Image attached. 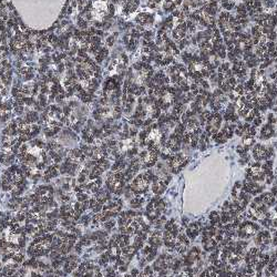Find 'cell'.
Wrapping results in <instances>:
<instances>
[{"instance_id":"cell-36","label":"cell","mask_w":277,"mask_h":277,"mask_svg":"<svg viewBox=\"0 0 277 277\" xmlns=\"http://www.w3.org/2000/svg\"><path fill=\"white\" fill-rule=\"evenodd\" d=\"M142 64H143V62H141V61H139V62L134 63V64H133V68L135 69V70H142Z\"/></svg>"},{"instance_id":"cell-45","label":"cell","mask_w":277,"mask_h":277,"mask_svg":"<svg viewBox=\"0 0 277 277\" xmlns=\"http://www.w3.org/2000/svg\"><path fill=\"white\" fill-rule=\"evenodd\" d=\"M186 277H195V276H194V274H189V275H187Z\"/></svg>"},{"instance_id":"cell-9","label":"cell","mask_w":277,"mask_h":277,"mask_svg":"<svg viewBox=\"0 0 277 277\" xmlns=\"http://www.w3.org/2000/svg\"><path fill=\"white\" fill-rule=\"evenodd\" d=\"M260 249L256 248V247H254V248H251L247 252V254H246L245 256V262H246V265H247V267H251V268H254L255 267V264H256L257 262V257H258V255H260Z\"/></svg>"},{"instance_id":"cell-1","label":"cell","mask_w":277,"mask_h":277,"mask_svg":"<svg viewBox=\"0 0 277 277\" xmlns=\"http://www.w3.org/2000/svg\"><path fill=\"white\" fill-rule=\"evenodd\" d=\"M267 214V206L265 204H257L252 203L249 206V210L247 212L246 216L248 218H252L253 221H257V220H263Z\"/></svg>"},{"instance_id":"cell-4","label":"cell","mask_w":277,"mask_h":277,"mask_svg":"<svg viewBox=\"0 0 277 277\" xmlns=\"http://www.w3.org/2000/svg\"><path fill=\"white\" fill-rule=\"evenodd\" d=\"M265 179V173L262 170V165L256 162L251 165V168L246 170V180L249 181H262Z\"/></svg>"},{"instance_id":"cell-38","label":"cell","mask_w":277,"mask_h":277,"mask_svg":"<svg viewBox=\"0 0 277 277\" xmlns=\"http://www.w3.org/2000/svg\"><path fill=\"white\" fill-rule=\"evenodd\" d=\"M64 67H66V66H64L63 63H59V64H58V73H62L63 71H64Z\"/></svg>"},{"instance_id":"cell-5","label":"cell","mask_w":277,"mask_h":277,"mask_svg":"<svg viewBox=\"0 0 277 277\" xmlns=\"http://www.w3.org/2000/svg\"><path fill=\"white\" fill-rule=\"evenodd\" d=\"M187 162H189V160H187L185 155L180 153V154H175L171 156V159L168 160V166H170L173 173H179L187 164Z\"/></svg>"},{"instance_id":"cell-24","label":"cell","mask_w":277,"mask_h":277,"mask_svg":"<svg viewBox=\"0 0 277 277\" xmlns=\"http://www.w3.org/2000/svg\"><path fill=\"white\" fill-rule=\"evenodd\" d=\"M241 191H242V184H241V182H236L235 185H234V187H233V191H232V195H233V197L236 199V197L239 196V194L241 193Z\"/></svg>"},{"instance_id":"cell-41","label":"cell","mask_w":277,"mask_h":277,"mask_svg":"<svg viewBox=\"0 0 277 277\" xmlns=\"http://www.w3.org/2000/svg\"><path fill=\"white\" fill-rule=\"evenodd\" d=\"M276 37H277V35L275 33V32H273V31L270 32V33H268V35H267V38L270 39V40H274V39L276 38Z\"/></svg>"},{"instance_id":"cell-30","label":"cell","mask_w":277,"mask_h":277,"mask_svg":"<svg viewBox=\"0 0 277 277\" xmlns=\"http://www.w3.org/2000/svg\"><path fill=\"white\" fill-rule=\"evenodd\" d=\"M192 53H189V52H184L182 54V58H183V61L185 63H192Z\"/></svg>"},{"instance_id":"cell-17","label":"cell","mask_w":277,"mask_h":277,"mask_svg":"<svg viewBox=\"0 0 277 277\" xmlns=\"http://www.w3.org/2000/svg\"><path fill=\"white\" fill-rule=\"evenodd\" d=\"M274 129L273 126H272V124H266V125L263 126V129H262V132H260V137L262 139H269L270 137H273L274 135Z\"/></svg>"},{"instance_id":"cell-34","label":"cell","mask_w":277,"mask_h":277,"mask_svg":"<svg viewBox=\"0 0 277 277\" xmlns=\"http://www.w3.org/2000/svg\"><path fill=\"white\" fill-rule=\"evenodd\" d=\"M253 123H254V126H258L262 124V119H260V116H257V118H255V119L253 120Z\"/></svg>"},{"instance_id":"cell-15","label":"cell","mask_w":277,"mask_h":277,"mask_svg":"<svg viewBox=\"0 0 277 277\" xmlns=\"http://www.w3.org/2000/svg\"><path fill=\"white\" fill-rule=\"evenodd\" d=\"M216 232H217V228H216V226H214V225H207L206 227H204L203 229H202V234H203V239H212V237H214L215 234H216Z\"/></svg>"},{"instance_id":"cell-48","label":"cell","mask_w":277,"mask_h":277,"mask_svg":"<svg viewBox=\"0 0 277 277\" xmlns=\"http://www.w3.org/2000/svg\"><path fill=\"white\" fill-rule=\"evenodd\" d=\"M276 184H277V175H276Z\"/></svg>"},{"instance_id":"cell-46","label":"cell","mask_w":277,"mask_h":277,"mask_svg":"<svg viewBox=\"0 0 277 277\" xmlns=\"http://www.w3.org/2000/svg\"><path fill=\"white\" fill-rule=\"evenodd\" d=\"M275 51L277 52V45H275Z\"/></svg>"},{"instance_id":"cell-21","label":"cell","mask_w":277,"mask_h":277,"mask_svg":"<svg viewBox=\"0 0 277 277\" xmlns=\"http://www.w3.org/2000/svg\"><path fill=\"white\" fill-rule=\"evenodd\" d=\"M210 221L212 225L218 226V225L221 224V215L218 214L217 212H212L210 214Z\"/></svg>"},{"instance_id":"cell-47","label":"cell","mask_w":277,"mask_h":277,"mask_svg":"<svg viewBox=\"0 0 277 277\" xmlns=\"http://www.w3.org/2000/svg\"><path fill=\"white\" fill-rule=\"evenodd\" d=\"M275 211H276V213H277V206H276V207H275Z\"/></svg>"},{"instance_id":"cell-7","label":"cell","mask_w":277,"mask_h":277,"mask_svg":"<svg viewBox=\"0 0 277 277\" xmlns=\"http://www.w3.org/2000/svg\"><path fill=\"white\" fill-rule=\"evenodd\" d=\"M189 239L186 236V234H184V233H181L180 235H177L176 241H175V246H174V248L176 249V252H179V253L185 252L186 248H187V246H189Z\"/></svg>"},{"instance_id":"cell-10","label":"cell","mask_w":277,"mask_h":277,"mask_svg":"<svg viewBox=\"0 0 277 277\" xmlns=\"http://www.w3.org/2000/svg\"><path fill=\"white\" fill-rule=\"evenodd\" d=\"M255 242L260 246V248H265L270 242V234L268 232H260L255 239Z\"/></svg>"},{"instance_id":"cell-13","label":"cell","mask_w":277,"mask_h":277,"mask_svg":"<svg viewBox=\"0 0 277 277\" xmlns=\"http://www.w3.org/2000/svg\"><path fill=\"white\" fill-rule=\"evenodd\" d=\"M269 262V256L267 254H264V253H260V255L257 257V262L255 264V268H256L258 272L262 270L265 266H267V264Z\"/></svg>"},{"instance_id":"cell-27","label":"cell","mask_w":277,"mask_h":277,"mask_svg":"<svg viewBox=\"0 0 277 277\" xmlns=\"http://www.w3.org/2000/svg\"><path fill=\"white\" fill-rule=\"evenodd\" d=\"M114 226H115V222L113 221V220H108V221L104 222V224H103V227H104L106 231H112L113 228H114Z\"/></svg>"},{"instance_id":"cell-44","label":"cell","mask_w":277,"mask_h":277,"mask_svg":"<svg viewBox=\"0 0 277 277\" xmlns=\"http://www.w3.org/2000/svg\"><path fill=\"white\" fill-rule=\"evenodd\" d=\"M181 4H182V0H175V6H179Z\"/></svg>"},{"instance_id":"cell-35","label":"cell","mask_w":277,"mask_h":277,"mask_svg":"<svg viewBox=\"0 0 277 277\" xmlns=\"http://www.w3.org/2000/svg\"><path fill=\"white\" fill-rule=\"evenodd\" d=\"M114 41H115V39H114V35H112V37H109V38L106 39V42H108V46H113V43H114Z\"/></svg>"},{"instance_id":"cell-11","label":"cell","mask_w":277,"mask_h":277,"mask_svg":"<svg viewBox=\"0 0 277 277\" xmlns=\"http://www.w3.org/2000/svg\"><path fill=\"white\" fill-rule=\"evenodd\" d=\"M253 156L256 161H262L267 159V147L260 144H256L253 149Z\"/></svg>"},{"instance_id":"cell-22","label":"cell","mask_w":277,"mask_h":277,"mask_svg":"<svg viewBox=\"0 0 277 277\" xmlns=\"http://www.w3.org/2000/svg\"><path fill=\"white\" fill-rule=\"evenodd\" d=\"M241 260H242V255H239V254H236V253L232 252L231 256L228 258V262H229V264H232V265H236V264H239V262H241Z\"/></svg>"},{"instance_id":"cell-23","label":"cell","mask_w":277,"mask_h":277,"mask_svg":"<svg viewBox=\"0 0 277 277\" xmlns=\"http://www.w3.org/2000/svg\"><path fill=\"white\" fill-rule=\"evenodd\" d=\"M186 132V128H185V124H183V123H180V124H177L175 128V132L174 133L176 134V135H179V137H182V135Z\"/></svg>"},{"instance_id":"cell-33","label":"cell","mask_w":277,"mask_h":277,"mask_svg":"<svg viewBox=\"0 0 277 277\" xmlns=\"http://www.w3.org/2000/svg\"><path fill=\"white\" fill-rule=\"evenodd\" d=\"M106 10H108V12H109V16H111V17H112L113 14H114V11H115V9H114V6L111 4V5H109V6H108Z\"/></svg>"},{"instance_id":"cell-20","label":"cell","mask_w":277,"mask_h":277,"mask_svg":"<svg viewBox=\"0 0 277 277\" xmlns=\"http://www.w3.org/2000/svg\"><path fill=\"white\" fill-rule=\"evenodd\" d=\"M217 269L214 266H211L204 270L203 273L200 275V277H217Z\"/></svg>"},{"instance_id":"cell-3","label":"cell","mask_w":277,"mask_h":277,"mask_svg":"<svg viewBox=\"0 0 277 277\" xmlns=\"http://www.w3.org/2000/svg\"><path fill=\"white\" fill-rule=\"evenodd\" d=\"M149 184H150V182H149V180L144 176V174H140V175L137 176L135 180L133 181L132 185H131V189H132L134 194L141 195V194H144L147 192Z\"/></svg>"},{"instance_id":"cell-19","label":"cell","mask_w":277,"mask_h":277,"mask_svg":"<svg viewBox=\"0 0 277 277\" xmlns=\"http://www.w3.org/2000/svg\"><path fill=\"white\" fill-rule=\"evenodd\" d=\"M143 203H144V197L141 196V195H135L130 202L131 207H133V208H140Z\"/></svg>"},{"instance_id":"cell-18","label":"cell","mask_w":277,"mask_h":277,"mask_svg":"<svg viewBox=\"0 0 277 277\" xmlns=\"http://www.w3.org/2000/svg\"><path fill=\"white\" fill-rule=\"evenodd\" d=\"M260 196H262L263 203L265 204L266 206H272V205H274L275 202H276L275 196H274L272 193H265V194H263V195H260Z\"/></svg>"},{"instance_id":"cell-43","label":"cell","mask_w":277,"mask_h":277,"mask_svg":"<svg viewBox=\"0 0 277 277\" xmlns=\"http://www.w3.org/2000/svg\"><path fill=\"white\" fill-rule=\"evenodd\" d=\"M272 225H273V226H277V218L272 220Z\"/></svg>"},{"instance_id":"cell-8","label":"cell","mask_w":277,"mask_h":277,"mask_svg":"<svg viewBox=\"0 0 277 277\" xmlns=\"http://www.w3.org/2000/svg\"><path fill=\"white\" fill-rule=\"evenodd\" d=\"M202 229H203V226L201 224V222H194V223H192V224H189L187 226L185 234L189 239H194L202 232Z\"/></svg>"},{"instance_id":"cell-32","label":"cell","mask_w":277,"mask_h":277,"mask_svg":"<svg viewBox=\"0 0 277 277\" xmlns=\"http://www.w3.org/2000/svg\"><path fill=\"white\" fill-rule=\"evenodd\" d=\"M143 37H144V40L150 41V40L152 39V37H153V33H152V31H145L143 33Z\"/></svg>"},{"instance_id":"cell-39","label":"cell","mask_w":277,"mask_h":277,"mask_svg":"<svg viewBox=\"0 0 277 277\" xmlns=\"http://www.w3.org/2000/svg\"><path fill=\"white\" fill-rule=\"evenodd\" d=\"M199 83H200L204 89H208V83H207V82H206L205 80H201L200 82H199Z\"/></svg>"},{"instance_id":"cell-16","label":"cell","mask_w":277,"mask_h":277,"mask_svg":"<svg viewBox=\"0 0 277 277\" xmlns=\"http://www.w3.org/2000/svg\"><path fill=\"white\" fill-rule=\"evenodd\" d=\"M247 242L245 241H239V242L234 243V247H233V253H236L239 255H243L245 249L247 248Z\"/></svg>"},{"instance_id":"cell-14","label":"cell","mask_w":277,"mask_h":277,"mask_svg":"<svg viewBox=\"0 0 277 277\" xmlns=\"http://www.w3.org/2000/svg\"><path fill=\"white\" fill-rule=\"evenodd\" d=\"M218 245L220 244L216 242V239L214 237L208 239H203V247L206 252H213V251H215V249L217 248Z\"/></svg>"},{"instance_id":"cell-31","label":"cell","mask_w":277,"mask_h":277,"mask_svg":"<svg viewBox=\"0 0 277 277\" xmlns=\"http://www.w3.org/2000/svg\"><path fill=\"white\" fill-rule=\"evenodd\" d=\"M218 256H220V251H217V249H215V252H213L212 254H211L210 260H212V262H214V260H218Z\"/></svg>"},{"instance_id":"cell-37","label":"cell","mask_w":277,"mask_h":277,"mask_svg":"<svg viewBox=\"0 0 277 277\" xmlns=\"http://www.w3.org/2000/svg\"><path fill=\"white\" fill-rule=\"evenodd\" d=\"M228 68H229V64H228V63H223V64H222V67H221L222 72L224 73V72H226L227 70H229Z\"/></svg>"},{"instance_id":"cell-40","label":"cell","mask_w":277,"mask_h":277,"mask_svg":"<svg viewBox=\"0 0 277 277\" xmlns=\"http://www.w3.org/2000/svg\"><path fill=\"white\" fill-rule=\"evenodd\" d=\"M201 73H202L203 77H208V75H210V71L207 70V69H202V70H201Z\"/></svg>"},{"instance_id":"cell-28","label":"cell","mask_w":277,"mask_h":277,"mask_svg":"<svg viewBox=\"0 0 277 277\" xmlns=\"http://www.w3.org/2000/svg\"><path fill=\"white\" fill-rule=\"evenodd\" d=\"M78 26H79V28L82 29V30L88 29V21L85 20L84 18L79 17V19H78Z\"/></svg>"},{"instance_id":"cell-26","label":"cell","mask_w":277,"mask_h":277,"mask_svg":"<svg viewBox=\"0 0 277 277\" xmlns=\"http://www.w3.org/2000/svg\"><path fill=\"white\" fill-rule=\"evenodd\" d=\"M213 140L216 142V143H225L226 142V137L223 135V133L222 132H220V133H216V134H214L213 135Z\"/></svg>"},{"instance_id":"cell-29","label":"cell","mask_w":277,"mask_h":277,"mask_svg":"<svg viewBox=\"0 0 277 277\" xmlns=\"http://www.w3.org/2000/svg\"><path fill=\"white\" fill-rule=\"evenodd\" d=\"M262 170L264 171V173L272 171V170H273V162H272V161H267L265 164L262 165Z\"/></svg>"},{"instance_id":"cell-6","label":"cell","mask_w":277,"mask_h":277,"mask_svg":"<svg viewBox=\"0 0 277 277\" xmlns=\"http://www.w3.org/2000/svg\"><path fill=\"white\" fill-rule=\"evenodd\" d=\"M242 187L245 192H247V193L251 194V195H257L258 193L262 192V189H263V187L258 185L256 182L249 181V180H245V181L243 182Z\"/></svg>"},{"instance_id":"cell-12","label":"cell","mask_w":277,"mask_h":277,"mask_svg":"<svg viewBox=\"0 0 277 277\" xmlns=\"http://www.w3.org/2000/svg\"><path fill=\"white\" fill-rule=\"evenodd\" d=\"M162 236H163V234L160 231H155L151 233V235L147 239L149 245H151L152 247H156V248L160 247L162 245V243H163V237Z\"/></svg>"},{"instance_id":"cell-2","label":"cell","mask_w":277,"mask_h":277,"mask_svg":"<svg viewBox=\"0 0 277 277\" xmlns=\"http://www.w3.org/2000/svg\"><path fill=\"white\" fill-rule=\"evenodd\" d=\"M260 231V226L253 222H247L245 221L244 223H242L239 229L237 231V235L241 237V239H249L251 236L255 235L256 233H258Z\"/></svg>"},{"instance_id":"cell-25","label":"cell","mask_w":277,"mask_h":277,"mask_svg":"<svg viewBox=\"0 0 277 277\" xmlns=\"http://www.w3.org/2000/svg\"><path fill=\"white\" fill-rule=\"evenodd\" d=\"M182 266H183V260H173V264H172V267H171V268H173V272H174V273H179L180 269L182 268Z\"/></svg>"},{"instance_id":"cell-42","label":"cell","mask_w":277,"mask_h":277,"mask_svg":"<svg viewBox=\"0 0 277 277\" xmlns=\"http://www.w3.org/2000/svg\"><path fill=\"white\" fill-rule=\"evenodd\" d=\"M272 194H273L274 196H277V186L273 187V189H272Z\"/></svg>"}]
</instances>
